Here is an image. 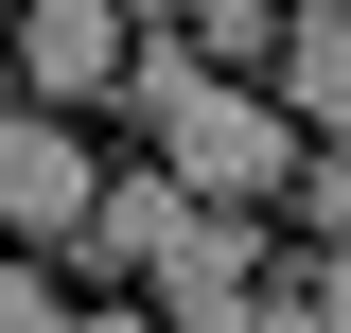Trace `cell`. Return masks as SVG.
<instances>
[{"label": "cell", "instance_id": "obj_1", "mask_svg": "<svg viewBox=\"0 0 351 333\" xmlns=\"http://www.w3.org/2000/svg\"><path fill=\"white\" fill-rule=\"evenodd\" d=\"M299 158H316V140L281 123L263 88H228V71H211V88L158 123V175H176L193 210H263V193H299Z\"/></svg>", "mask_w": 351, "mask_h": 333}, {"label": "cell", "instance_id": "obj_2", "mask_svg": "<svg viewBox=\"0 0 351 333\" xmlns=\"http://www.w3.org/2000/svg\"><path fill=\"white\" fill-rule=\"evenodd\" d=\"M0 36H18V106H53V123L71 106H123V53H141L123 0H18Z\"/></svg>", "mask_w": 351, "mask_h": 333}, {"label": "cell", "instance_id": "obj_3", "mask_svg": "<svg viewBox=\"0 0 351 333\" xmlns=\"http://www.w3.org/2000/svg\"><path fill=\"white\" fill-rule=\"evenodd\" d=\"M88 193H106V175H88V140L53 123V106H18V123H0V228L71 246V228H88Z\"/></svg>", "mask_w": 351, "mask_h": 333}, {"label": "cell", "instance_id": "obj_4", "mask_svg": "<svg viewBox=\"0 0 351 333\" xmlns=\"http://www.w3.org/2000/svg\"><path fill=\"white\" fill-rule=\"evenodd\" d=\"M176 228H193V193H176V175H106L71 246L106 263V281H158V263H176Z\"/></svg>", "mask_w": 351, "mask_h": 333}, {"label": "cell", "instance_id": "obj_5", "mask_svg": "<svg viewBox=\"0 0 351 333\" xmlns=\"http://www.w3.org/2000/svg\"><path fill=\"white\" fill-rule=\"evenodd\" d=\"M281 123L351 140V0H299V18H281Z\"/></svg>", "mask_w": 351, "mask_h": 333}, {"label": "cell", "instance_id": "obj_6", "mask_svg": "<svg viewBox=\"0 0 351 333\" xmlns=\"http://www.w3.org/2000/svg\"><path fill=\"white\" fill-rule=\"evenodd\" d=\"M246 281H263V210H193L158 263V298H246Z\"/></svg>", "mask_w": 351, "mask_h": 333}, {"label": "cell", "instance_id": "obj_7", "mask_svg": "<svg viewBox=\"0 0 351 333\" xmlns=\"http://www.w3.org/2000/svg\"><path fill=\"white\" fill-rule=\"evenodd\" d=\"M193 88H211V53H193V36H158V18H141V53H123V123L158 140L176 106H193Z\"/></svg>", "mask_w": 351, "mask_h": 333}, {"label": "cell", "instance_id": "obj_8", "mask_svg": "<svg viewBox=\"0 0 351 333\" xmlns=\"http://www.w3.org/2000/svg\"><path fill=\"white\" fill-rule=\"evenodd\" d=\"M123 18H158V36H193V53H246V36H281L299 0H123Z\"/></svg>", "mask_w": 351, "mask_h": 333}, {"label": "cell", "instance_id": "obj_9", "mask_svg": "<svg viewBox=\"0 0 351 333\" xmlns=\"http://www.w3.org/2000/svg\"><path fill=\"white\" fill-rule=\"evenodd\" d=\"M176 333H316L299 281H246V298H176Z\"/></svg>", "mask_w": 351, "mask_h": 333}, {"label": "cell", "instance_id": "obj_10", "mask_svg": "<svg viewBox=\"0 0 351 333\" xmlns=\"http://www.w3.org/2000/svg\"><path fill=\"white\" fill-rule=\"evenodd\" d=\"M299 210H316V246H351V140H316V158H299Z\"/></svg>", "mask_w": 351, "mask_h": 333}, {"label": "cell", "instance_id": "obj_11", "mask_svg": "<svg viewBox=\"0 0 351 333\" xmlns=\"http://www.w3.org/2000/svg\"><path fill=\"white\" fill-rule=\"evenodd\" d=\"M0 333H71V298H53L36 263H0Z\"/></svg>", "mask_w": 351, "mask_h": 333}, {"label": "cell", "instance_id": "obj_12", "mask_svg": "<svg viewBox=\"0 0 351 333\" xmlns=\"http://www.w3.org/2000/svg\"><path fill=\"white\" fill-rule=\"evenodd\" d=\"M299 298H316V333H351V246H316V281H299Z\"/></svg>", "mask_w": 351, "mask_h": 333}, {"label": "cell", "instance_id": "obj_13", "mask_svg": "<svg viewBox=\"0 0 351 333\" xmlns=\"http://www.w3.org/2000/svg\"><path fill=\"white\" fill-rule=\"evenodd\" d=\"M71 333H176V316H71Z\"/></svg>", "mask_w": 351, "mask_h": 333}, {"label": "cell", "instance_id": "obj_14", "mask_svg": "<svg viewBox=\"0 0 351 333\" xmlns=\"http://www.w3.org/2000/svg\"><path fill=\"white\" fill-rule=\"evenodd\" d=\"M0 123H18V36H0Z\"/></svg>", "mask_w": 351, "mask_h": 333}]
</instances>
